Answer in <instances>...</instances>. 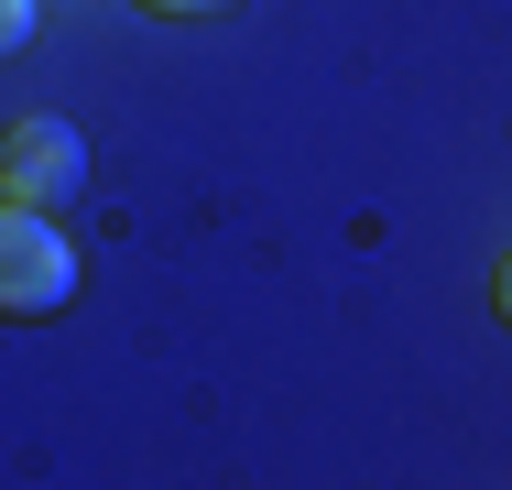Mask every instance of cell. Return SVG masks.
<instances>
[{
	"instance_id": "obj_2",
	"label": "cell",
	"mask_w": 512,
	"mask_h": 490,
	"mask_svg": "<svg viewBox=\"0 0 512 490\" xmlns=\"http://www.w3.org/2000/svg\"><path fill=\"white\" fill-rule=\"evenodd\" d=\"M0 196H22V207H77V196H88V142H77V120H55V109L11 120V131H0Z\"/></svg>"
},
{
	"instance_id": "obj_5",
	"label": "cell",
	"mask_w": 512,
	"mask_h": 490,
	"mask_svg": "<svg viewBox=\"0 0 512 490\" xmlns=\"http://www.w3.org/2000/svg\"><path fill=\"white\" fill-rule=\"evenodd\" d=\"M153 11H218V0H153Z\"/></svg>"
},
{
	"instance_id": "obj_3",
	"label": "cell",
	"mask_w": 512,
	"mask_h": 490,
	"mask_svg": "<svg viewBox=\"0 0 512 490\" xmlns=\"http://www.w3.org/2000/svg\"><path fill=\"white\" fill-rule=\"evenodd\" d=\"M33 44V0H0V55H22Z\"/></svg>"
},
{
	"instance_id": "obj_1",
	"label": "cell",
	"mask_w": 512,
	"mask_h": 490,
	"mask_svg": "<svg viewBox=\"0 0 512 490\" xmlns=\"http://www.w3.org/2000/svg\"><path fill=\"white\" fill-rule=\"evenodd\" d=\"M66 294H77V240L44 207L0 196V316H55Z\"/></svg>"
},
{
	"instance_id": "obj_4",
	"label": "cell",
	"mask_w": 512,
	"mask_h": 490,
	"mask_svg": "<svg viewBox=\"0 0 512 490\" xmlns=\"http://www.w3.org/2000/svg\"><path fill=\"white\" fill-rule=\"evenodd\" d=\"M491 305H502V327H512V262H502V273H491Z\"/></svg>"
}]
</instances>
